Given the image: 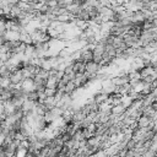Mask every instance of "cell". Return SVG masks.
<instances>
[{"instance_id":"cell-1","label":"cell","mask_w":157,"mask_h":157,"mask_svg":"<svg viewBox=\"0 0 157 157\" xmlns=\"http://www.w3.org/2000/svg\"><path fill=\"white\" fill-rule=\"evenodd\" d=\"M124 109H125V108H124V107H123V104L120 103V104L113 105V107H112V110H110V112H112L113 114H115V115H117V114H120L121 112H124Z\"/></svg>"},{"instance_id":"cell-2","label":"cell","mask_w":157,"mask_h":157,"mask_svg":"<svg viewBox=\"0 0 157 157\" xmlns=\"http://www.w3.org/2000/svg\"><path fill=\"white\" fill-rule=\"evenodd\" d=\"M147 124H148L147 117H141L140 120H139V125H140L141 128H144V126H147Z\"/></svg>"},{"instance_id":"cell-3","label":"cell","mask_w":157,"mask_h":157,"mask_svg":"<svg viewBox=\"0 0 157 157\" xmlns=\"http://www.w3.org/2000/svg\"><path fill=\"white\" fill-rule=\"evenodd\" d=\"M6 43V39H5V36L4 34H0V45H4Z\"/></svg>"}]
</instances>
